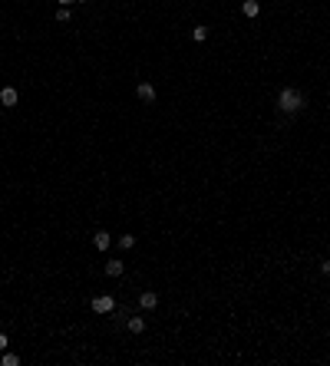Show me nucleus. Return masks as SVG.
<instances>
[{"label":"nucleus","mask_w":330,"mask_h":366,"mask_svg":"<svg viewBox=\"0 0 330 366\" xmlns=\"http://www.w3.org/2000/svg\"><path fill=\"white\" fill-rule=\"evenodd\" d=\"M304 106H307V99H304V92L294 86H284L281 92H277V109L287 112V116H294V112H304Z\"/></svg>","instance_id":"obj_1"},{"label":"nucleus","mask_w":330,"mask_h":366,"mask_svg":"<svg viewBox=\"0 0 330 366\" xmlns=\"http://www.w3.org/2000/svg\"><path fill=\"white\" fill-rule=\"evenodd\" d=\"M93 313H112L116 310V297H109V294H99V297H93Z\"/></svg>","instance_id":"obj_2"},{"label":"nucleus","mask_w":330,"mask_h":366,"mask_svg":"<svg viewBox=\"0 0 330 366\" xmlns=\"http://www.w3.org/2000/svg\"><path fill=\"white\" fill-rule=\"evenodd\" d=\"M139 307H142V310H155V307H159V294H155V290H142V294H139Z\"/></svg>","instance_id":"obj_3"},{"label":"nucleus","mask_w":330,"mask_h":366,"mask_svg":"<svg viewBox=\"0 0 330 366\" xmlns=\"http://www.w3.org/2000/svg\"><path fill=\"white\" fill-rule=\"evenodd\" d=\"M0 102H3L7 109H13V106L20 102V96H17V89H13V86H3V89H0Z\"/></svg>","instance_id":"obj_4"},{"label":"nucleus","mask_w":330,"mask_h":366,"mask_svg":"<svg viewBox=\"0 0 330 366\" xmlns=\"http://www.w3.org/2000/svg\"><path fill=\"white\" fill-rule=\"evenodd\" d=\"M135 96L142 102H155V86L152 83H139V86H135Z\"/></svg>","instance_id":"obj_5"},{"label":"nucleus","mask_w":330,"mask_h":366,"mask_svg":"<svg viewBox=\"0 0 330 366\" xmlns=\"http://www.w3.org/2000/svg\"><path fill=\"white\" fill-rule=\"evenodd\" d=\"M93 244H96L99 251H109V244H112V234H109V231H96V234H93Z\"/></svg>","instance_id":"obj_6"},{"label":"nucleus","mask_w":330,"mask_h":366,"mask_svg":"<svg viewBox=\"0 0 330 366\" xmlns=\"http://www.w3.org/2000/svg\"><path fill=\"white\" fill-rule=\"evenodd\" d=\"M102 271H106V277H119L126 267H122V261H106V267H102Z\"/></svg>","instance_id":"obj_7"},{"label":"nucleus","mask_w":330,"mask_h":366,"mask_svg":"<svg viewBox=\"0 0 330 366\" xmlns=\"http://www.w3.org/2000/svg\"><path fill=\"white\" fill-rule=\"evenodd\" d=\"M241 10H244V17H258V13H261V7H258V0H241Z\"/></svg>","instance_id":"obj_8"},{"label":"nucleus","mask_w":330,"mask_h":366,"mask_svg":"<svg viewBox=\"0 0 330 366\" xmlns=\"http://www.w3.org/2000/svg\"><path fill=\"white\" fill-rule=\"evenodd\" d=\"M126 327H129L132 333H142V330H145V320H142V317H129V320H126Z\"/></svg>","instance_id":"obj_9"},{"label":"nucleus","mask_w":330,"mask_h":366,"mask_svg":"<svg viewBox=\"0 0 330 366\" xmlns=\"http://www.w3.org/2000/svg\"><path fill=\"white\" fill-rule=\"evenodd\" d=\"M192 40H195V43H205V40H208V27H192Z\"/></svg>","instance_id":"obj_10"},{"label":"nucleus","mask_w":330,"mask_h":366,"mask_svg":"<svg viewBox=\"0 0 330 366\" xmlns=\"http://www.w3.org/2000/svg\"><path fill=\"white\" fill-rule=\"evenodd\" d=\"M119 247H122V251H132V247H135V234H122Z\"/></svg>","instance_id":"obj_11"},{"label":"nucleus","mask_w":330,"mask_h":366,"mask_svg":"<svg viewBox=\"0 0 330 366\" xmlns=\"http://www.w3.org/2000/svg\"><path fill=\"white\" fill-rule=\"evenodd\" d=\"M0 363H3V366H20V356H17V353H7V350H3Z\"/></svg>","instance_id":"obj_12"},{"label":"nucleus","mask_w":330,"mask_h":366,"mask_svg":"<svg viewBox=\"0 0 330 366\" xmlns=\"http://www.w3.org/2000/svg\"><path fill=\"white\" fill-rule=\"evenodd\" d=\"M56 20H60V23L69 20V7H60V10H56Z\"/></svg>","instance_id":"obj_13"},{"label":"nucleus","mask_w":330,"mask_h":366,"mask_svg":"<svg viewBox=\"0 0 330 366\" xmlns=\"http://www.w3.org/2000/svg\"><path fill=\"white\" fill-rule=\"evenodd\" d=\"M7 343H10V340H7V333H0V353L7 350Z\"/></svg>","instance_id":"obj_14"},{"label":"nucleus","mask_w":330,"mask_h":366,"mask_svg":"<svg viewBox=\"0 0 330 366\" xmlns=\"http://www.w3.org/2000/svg\"><path fill=\"white\" fill-rule=\"evenodd\" d=\"M320 271H324V274L330 277V261H324V264H320Z\"/></svg>","instance_id":"obj_15"},{"label":"nucleus","mask_w":330,"mask_h":366,"mask_svg":"<svg viewBox=\"0 0 330 366\" xmlns=\"http://www.w3.org/2000/svg\"><path fill=\"white\" fill-rule=\"evenodd\" d=\"M69 3H76V0H60V7H69Z\"/></svg>","instance_id":"obj_16"}]
</instances>
